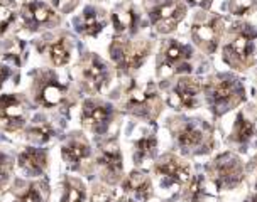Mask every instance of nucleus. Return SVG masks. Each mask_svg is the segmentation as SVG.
I'll return each instance as SVG.
<instances>
[{
    "mask_svg": "<svg viewBox=\"0 0 257 202\" xmlns=\"http://www.w3.org/2000/svg\"><path fill=\"white\" fill-rule=\"evenodd\" d=\"M14 174V160L11 155L0 152V190L9 186Z\"/></svg>",
    "mask_w": 257,
    "mask_h": 202,
    "instance_id": "29",
    "label": "nucleus"
},
{
    "mask_svg": "<svg viewBox=\"0 0 257 202\" xmlns=\"http://www.w3.org/2000/svg\"><path fill=\"white\" fill-rule=\"evenodd\" d=\"M14 74V68L11 64H2L0 62V90H2V86L6 84V82L11 80Z\"/></svg>",
    "mask_w": 257,
    "mask_h": 202,
    "instance_id": "35",
    "label": "nucleus"
},
{
    "mask_svg": "<svg viewBox=\"0 0 257 202\" xmlns=\"http://www.w3.org/2000/svg\"><path fill=\"white\" fill-rule=\"evenodd\" d=\"M112 24L117 38L134 36L137 32V26H139V16H137V12L132 7H117L112 12Z\"/></svg>",
    "mask_w": 257,
    "mask_h": 202,
    "instance_id": "21",
    "label": "nucleus"
},
{
    "mask_svg": "<svg viewBox=\"0 0 257 202\" xmlns=\"http://www.w3.org/2000/svg\"><path fill=\"white\" fill-rule=\"evenodd\" d=\"M151 20L159 34H169L185 19L186 6L181 0H166L149 10Z\"/></svg>",
    "mask_w": 257,
    "mask_h": 202,
    "instance_id": "15",
    "label": "nucleus"
},
{
    "mask_svg": "<svg viewBox=\"0 0 257 202\" xmlns=\"http://www.w3.org/2000/svg\"><path fill=\"white\" fill-rule=\"evenodd\" d=\"M61 155L68 167L80 172L88 165L91 158V146L81 133H73L70 140L61 146Z\"/></svg>",
    "mask_w": 257,
    "mask_h": 202,
    "instance_id": "17",
    "label": "nucleus"
},
{
    "mask_svg": "<svg viewBox=\"0 0 257 202\" xmlns=\"http://www.w3.org/2000/svg\"><path fill=\"white\" fill-rule=\"evenodd\" d=\"M174 138L185 154H205L213 146L212 128L200 120H181L174 128Z\"/></svg>",
    "mask_w": 257,
    "mask_h": 202,
    "instance_id": "5",
    "label": "nucleus"
},
{
    "mask_svg": "<svg viewBox=\"0 0 257 202\" xmlns=\"http://www.w3.org/2000/svg\"><path fill=\"white\" fill-rule=\"evenodd\" d=\"M191 48L180 40L168 39L161 46L158 58V74L168 78L191 71Z\"/></svg>",
    "mask_w": 257,
    "mask_h": 202,
    "instance_id": "6",
    "label": "nucleus"
},
{
    "mask_svg": "<svg viewBox=\"0 0 257 202\" xmlns=\"http://www.w3.org/2000/svg\"><path fill=\"white\" fill-rule=\"evenodd\" d=\"M203 196H205L203 178H201V177H195L190 182V189H188V199H190L191 202H198Z\"/></svg>",
    "mask_w": 257,
    "mask_h": 202,
    "instance_id": "32",
    "label": "nucleus"
},
{
    "mask_svg": "<svg viewBox=\"0 0 257 202\" xmlns=\"http://www.w3.org/2000/svg\"><path fill=\"white\" fill-rule=\"evenodd\" d=\"M17 165L26 177H41L49 167V154L44 148L27 146L17 157Z\"/></svg>",
    "mask_w": 257,
    "mask_h": 202,
    "instance_id": "19",
    "label": "nucleus"
},
{
    "mask_svg": "<svg viewBox=\"0 0 257 202\" xmlns=\"http://www.w3.org/2000/svg\"><path fill=\"white\" fill-rule=\"evenodd\" d=\"M17 19V14L12 10L11 7H7L6 4H0V36H4L9 30V27Z\"/></svg>",
    "mask_w": 257,
    "mask_h": 202,
    "instance_id": "30",
    "label": "nucleus"
},
{
    "mask_svg": "<svg viewBox=\"0 0 257 202\" xmlns=\"http://www.w3.org/2000/svg\"><path fill=\"white\" fill-rule=\"evenodd\" d=\"M21 19L27 30L39 32L56 27L61 22V16L49 4L41 2V0H31L21 7Z\"/></svg>",
    "mask_w": 257,
    "mask_h": 202,
    "instance_id": "9",
    "label": "nucleus"
},
{
    "mask_svg": "<svg viewBox=\"0 0 257 202\" xmlns=\"http://www.w3.org/2000/svg\"><path fill=\"white\" fill-rule=\"evenodd\" d=\"M210 177L220 190L233 189L244 178V165L233 154H222L210 165Z\"/></svg>",
    "mask_w": 257,
    "mask_h": 202,
    "instance_id": "8",
    "label": "nucleus"
},
{
    "mask_svg": "<svg viewBox=\"0 0 257 202\" xmlns=\"http://www.w3.org/2000/svg\"><path fill=\"white\" fill-rule=\"evenodd\" d=\"M122 106L127 113L134 114L137 118L154 120L161 113L163 101H161V96L154 84H151V82L136 84L134 82V84H131V88L125 90Z\"/></svg>",
    "mask_w": 257,
    "mask_h": 202,
    "instance_id": "2",
    "label": "nucleus"
},
{
    "mask_svg": "<svg viewBox=\"0 0 257 202\" xmlns=\"http://www.w3.org/2000/svg\"><path fill=\"white\" fill-rule=\"evenodd\" d=\"M223 59L235 70H247L257 61V32L250 26H238L223 49Z\"/></svg>",
    "mask_w": 257,
    "mask_h": 202,
    "instance_id": "1",
    "label": "nucleus"
},
{
    "mask_svg": "<svg viewBox=\"0 0 257 202\" xmlns=\"http://www.w3.org/2000/svg\"><path fill=\"white\" fill-rule=\"evenodd\" d=\"M34 103L43 108H56L66 100L68 91L53 71H36L32 74Z\"/></svg>",
    "mask_w": 257,
    "mask_h": 202,
    "instance_id": "7",
    "label": "nucleus"
},
{
    "mask_svg": "<svg viewBox=\"0 0 257 202\" xmlns=\"http://www.w3.org/2000/svg\"><path fill=\"white\" fill-rule=\"evenodd\" d=\"M250 170H252V177H254V187L257 189V157H255L254 160H252Z\"/></svg>",
    "mask_w": 257,
    "mask_h": 202,
    "instance_id": "37",
    "label": "nucleus"
},
{
    "mask_svg": "<svg viewBox=\"0 0 257 202\" xmlns=\"http://www.w3.org/2000/svg\"><path fill=\"white\" fill-rule=\"evenodd\" d=\"M46 54L51 59L54 66H66L71 59V42L68 36H61L46 44Z\"/></svg>",
    "mask_w": 257,
    "mask_h": 202,
    "instance_id": "23",
    "label": "nucleus"
},
{
    "mask_svg": "<svg viewBox=\"0 0 257 202\" xmlns=\"http://www.w3.org/2000/svg\"><path fill=\"white\" fill-rule=\"evenodd\" d=\"M115 110L110 103L98 100H85L81 104V123L88 132L102 135L112 125Z\"/></svg>",
    "mask_w": 257,
    "mask_h": 202,
    "instance_id": "13",
    "label": "nucleus"
},
{
    "mask_svg": "<svg viewBox=\"0 0 257 202\" xmlns=\"http://www.w3.org/2000/svg\"><path fill=\"white\" fill-rule=\"evenodd\" d=\"M190 4L193 6H198V7H203V8H208L210 4H212V0H188Z\"/></svg>",
    "mask_w": 257,
    "mask_h": 202,
    "instance_id": "36",
    "label": "nucleus"
},
{
    "mask_svg": "<svg viewBox=\"0 0 257 202\" xmlns=\"http://www.w3.org/2000/svg\"><path fill=\"white\" fill-rule=\"evenodd\" d=\"M86 187L76 177H66L63 180V199L61 202H85Z\"/></svg>",
    "mask_w": 257,
    "mask_h": 202,
    "instance_id": "26",
    "label": "nucleus"
},
{
    "mask_svg": "<svg viewBox=\"0 0 257 202\" xmlns=\"http://www.w3.org/2000/svg\"><path fill=\"white\" fill-rule=\"evenodd\" d=\"M254 6H255V0H230L228 10L233 16H245Z\"/></svg>",
    "mask_w": 257,
    "mask_h": 202,
    "instance_id": "31",
    "label": "nucleus"
},
{
    "mask_svg": "<svg viewBox=\"0 0 257 202\" xmlns=\"http://www.w3.org/2000/svg\"><path fill=\"white\" fill-rule=\"evenodd\" d=\"M222 34H223V20L218 16L195 20V24L191 26L193 40L206 54H213L217 50L220 39H222Z\"/></svg>",
    "mask_w": 257,
    "mask_h": 202,
    "instance_id": "14",
    "label": "nucleus"
},
{
    "mask_svg": "<svg viewBox=\"0 0 257 202\" xmlns=\"http://www.w3.org/2000/svg\"><path fill=\"white\" fill-rule=\"evenodd\" d=\"M247 202H257V196H252V197H249V199H247Z\"/></svg>",
    "mask_w": 257,
    "mask_h": 202,
    "instance_id": "38",
    "label": "nucleus"
},
{
    "mask_svg": "<svg viewBox=\"0 0 257 202\" xmlns=\"http://www.w3.org/2000/svg\"><path fill=\"white\" fill-rule=\"evenodd\" d=\"M96 165L100 168L103 180L107 184H117L122 178L123 162H122V152L118 146V142L110 138L98 145L96 152Z\"/></svg>",
    "mask_w": 257,
    "mask_h": 202,
    "instance_id": "11",
    "label": "nucleus"
},
{
    "mask_svg": "<svg viewBox=\"0 0 257 202\" xmlns=\"http://www.w3.org/2000/svg\"><path fill=\"white\" fill-rule=\"evenodd\" d=\"M154 172L164 186H183L190 180V165L176 155H164L156 164Z\"/></svg>",
    "mask_w": 257,
    "mask_h": 202,
    "instance_id": "16",
    "label": "nucleus"
},
{
    "mask_svg": "<svg viewBox=\"0 0 257 202\" xmlns=\"http://www.w3.org/2000/svg\"><path fill=\"white\" fill-rule=\"evenodd\" d=\"M203 90L215 114H223L244 100V86L232 76H215Z\"/></svg>",
    "mask_w": 257,
    "mask_h": 202,
    "instance_id": "3",
    "label": "nucleus"
},
{
    "mask_svg": "<svg viewBox=\"0 0 257 202\" xmlns=\"http://www.w3.org/2000/svg\"><path fill=\"white\" fill-rule=\"evenodd\" d=\"M80 76L88 93H100L110 81V68L95 52H88L80 62Z\"/></svg>",
    "mask_w": 257,
    "mask_h": 202,
    "instance_id": "12",
    "label": "nucleus"
},
{
    "mask_svg": "<svg viewBox=\"0 0 257 202\" xmlns=\"http://www.w3.org/2000/svg\"><path fill=\"white\" fill-rule=\"evenodd\" d=\"M120 202H136V200H132V199H122Z\"/></svg>",
    "mask_w": 257,
    "mask_h": 202,
    "instance_id": "39",
    "label": "nucleus"
},
{
    "mask_svg": "<svg viewBox=\"0 0 257 202\" xmlns=\"http://www.w3.org/2000/svg\"><path fill=\"white\" fill-rule=\"evenodd\" d=\"M78 6H80V0H51V7L59 16L71 14Z\"/></svg>",
    "mask_w": 257,
    "mask_h": 202,
    "instance_id": "33",
    "label": "nucleus"
},
{
    "mask_svg": "<svg viewBox=\"0 0 257 202\" xmlns=\"http://www.w3.org/2000/svg\"><path fill=\"white\" fill-rule=\"evenodd\" d=\"M107 24H108L107 12L96 6L85 7L81 16L75 20L76 30L83 36H90V38H96L105 29Z\"/></svg>",
    "mask_w": 257,
    "mask_h": 202,
    "instance_id": "20",
    "label": "nucleus"
},
{
    "mask_svg": "<svg viewBox=\"0 0 257 202\" xmlns=\"http://www.w3.org/2000/svg\"><path fill=\"white\" fill-rule=\"evenodd\" d=\"M201 84L191 78H180L169 93L168 103L174 110H193L198 104Z\"/></svg>",
    "mask_w": 257,
    "mask_h": 202,
    "instance_id": "18",
    "label": "nucleus"
},
{
    "mask_svg": "<svg viewBox=\"0 0 257 202\" xmlns=\"http://www.w3.org/2000/svg\"><path fill=\"white\" fill-rule=\"evenodd\" d=\"M29 108L26 98L16 93L0 96V128L6 132H17L27 125Z\"/></svg>",
    "mask_w": 257,
    "mask_h": 202,
    "instance_id": "10",
    "label": "nucleus"
},
{
    "mask_svg": "<svg viewBox=\"0 0 257 202\" xmlns=\"http://www.w3.org/2000/svg\"><path fill=\"white\" fill-rule=\"evenodd\" d=\"M158 150V140L153 133H144L134 142V160L136 164H142L149 158H154Z\"/></svg>",
    "mask_w": 257,
    "mask_h": 202,
    "instance_id": "24",
    "label": "nucleus"
},
{
    "mask_svg": "<svg viewBox=\"0 0 257 202\" xmlns=\"http://www.w3.org/2000/svg\"><path fill=\"white\" fill-rule=\"evenodd\" d=\"M54 135H56V132L51 126V123L48 122H36L26 128V138L32 142V144L44 145L48 142H51Z\"/></svg>",
    "mask_w": 257,
    "mask_h": 202,
    "instance_id": "25",
    "label": "nucleus"
},
{
    "mask_svg": "<svg viewBox=\"0 0 257 202\" xmlns=\"http://www.w3.org/2000/svg\"><path fill=\"white\" fill-rule=\"evenodd\" d=\"M255 133V128H254V123L250 120H247L242 113H238L237 120H235V125H233V130H232V140L235 144H247Z\"/></svg>",
    "mask_w": 257,
    "mask_h": 202,
    "instance_id": "28",
    "label": "nucleus"
},
{
    "mask_svg": "<svg viewBox=\"0 0 257 202\" xmlns=\"http://www.w3.org/2000/svg\"><path fill=\"white\" fill-rule=\"evenodd\" d=\"M122 189L136 197V202H146L153 194V184L148 174L134 170L122 182Z\"/></svg>",
    "mask_w": 257,
    "mask_h": 202,
    "instance_id": "22",
    "label": "nucleus"
},
{
    "mask_svg": "<svg viewBox=\"0 0 257 202\" xmlns=\"http://www.w3.org/2000/svg\"><path fill=\"white\" fill-rule=\"evenodd\" d=\"M90 202H110V192L103 186H100V184H95L91 187Z\"/></svg>",
    "mask_w": 257,
    "mask_h": 202,
    "instance_id": "34",
    "label": "nucleus"
},
{
    "mask_svg": "<svg viewBox=\"0 0 257 202\" xmlns=\"http://www.w3.org/2000/svg\"><path fill=\"white\" fill-rule=\"evenodd\" d=\"M49 197V186L48 182L39 180V182H32L26 187L24 192H21L17 196L19 202H48Z\"/></svg>",
    "mask_w": 257,
    "mask_h": 202,
    "instance_id": "27",
    "label": "nucleus"
},
{
    "mask_svg": "<svg viewBox=\"0 0 257 202\" xmlns=\"http://www.w3.org/2000/svg\"><path fill=\"white\" fill-rule=\"evenodd\" d=\"M151 42L148 39H122L117 38L110 44V58L118 71H136L144 64L151 52Z\"/></svg>",
    "mask_w": 257,
    "mask_h": 202,
    "instance_id": "4",
    "label": "nucleus"
}]
</instances>
